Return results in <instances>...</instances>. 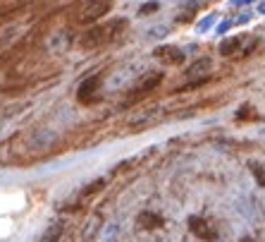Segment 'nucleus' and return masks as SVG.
<instances>
[{
    "label": "nucleus",
    "mask_w": 265,
    "mask_h": 242,
    "mask_svg": "<svg viewBox=\"0 0 265 242\" xmlns=\"http://www.w3.org/2000/svg\"><path fill=\"white\" fill-rule=\"evenodd\" d=\"M81 103H93L101 98V77H89L86 81H81L79 94H77Z\"/></svg>",
    "instance_id": "7ed1b4c3"
},
{
    "label": "nucleus",
    "mask_w": 265,
    "mask_h": 242,
    "mask_svg": "<svg viewBox=\"0 0 265 242\" xmlns=\"http://www.w3.org/2000/svg\"><path fill=\"white\" fill-rule=\"evenodd\" d=\"M103 187H106V180H96V182L89 185V189H84V197H91V194H96V192H101Z\"/></svg>",
    "instance_id": "ddd939ff"
},
{
    "label": "nucleus",
    "mask_w": 265,
    "mask_h": 242,
    "mask_svg": "<svg viewBox=\"0 0 265 242\" xmlns=\"http://www.w3.org/2000/svg\"><path fill=\"white\" fill-rule=\"evenodd\" d=\"M156 58L160 63H165V65H182L186 60L184 51L177 48V46H160V48H156Z\"/></svg>",
    "instance_id": "39448f33"
},
{
    "label": "nucleus",
    "mask_w": 265,
    "mask_h": 242,
    "mask_svg": "<svg viewBox=\"0 0 265 242\" xmlns=\"http://www.w3.org/2000/svg\"><path fill=\"white\" fill-rule=\"evenodd\" d=\"M261 12H265V2H263V5H261Z\"/></svg>",
    "instance_id": "dca6fc26"
},
{
    "label": "nucleus",
    "mask_w": 265,
    "mask_h": 242,
    "mask_svg": "<svg viewBox=\"0 0 265 242\" xmlns=\"http://www.w3.org/2000/svg\"><path fill=\"white\" fill-rule=\"evenodd\" d=\"M258 118V113H256V108L251 106H241L237 113V120H256Z\"/></svg>",
    "instance_id": "f8f14e48"
},
{
    "label": "nucleus",
    "mask_w": 265,
    "mask_h": 242,
    "mask_svg": "<svg viewBox=\"0 0 265 242\" xmlns=\"http://www.w3.org/2000/svg\"><path fill=\"white\" fill-rule=\"evenodd\" d=\"M211 68H212V63L208 60V58H203V60H199V63H194L186 72H189V75H203V72H208Z\"/></svg>",
    "instance_id": "9d476101"
},
{
    "label": "nucleus",
    "mask_w": 265,
    "mask_h": 242,
    "mask_svg": "<svg viewBox=\"0 0 265 242\" xmlns=\"http://www.w3.org/2000/svg\"><path fill=\"white\" fill-rule=\"evenodd\" d=\"M110 5H112L110 0H86L84 7L79 10V14H77V22L79 24H96V22H101V17L110 12Z\"/></svg>",
    "instance_id": "f03ea898"
},
{
    "label": "nucleus",
    "mask_w": 265,
    "mask_h": 242,
    "mask_svg": "<svg viewBox=\"0 0 265 242\" xmlns=\"http://www.w3.org/2000/svg\"><path fill=\"white\" fill-rule=\"evenodd\" d=\"M241 242H256L253 238H241Z\"/></svg>",
    "instance_id": "2eb2a0df"
},
{
    "label": "nucleus",
    "mask_w": 265,
    "mask_h": 242,
    "mask_svg": "<svg viewBox=\"0 0 265 242\" xmlns=\"http://www.w3.org/2000/svg\"><path fill=\"white\" fill-rule=\"evenodd\" d=\"M62 233H65V226H62V223H51L48 230L43 233L41 242H57L60 238H62Z\"/></svg>",
    "instance_id": "6e6552de"
},
{
    "label": "nucleus",
    "mask_w": 265,
    "mask_h": 242,
    "mask_svg": "<svg viewBox=\"0 0 265 242\" xmlns=\"http://www.w3.org/2000/svg\"><path fill=\"white\" fill-rule=\"evenodd\" d=\"M160 84H162V72H146L141 80L134 84V96H141V94H151V91H156Z\"/></svg>",
    "instance_id": "20e7f679"
},
{
    "label": "nucleus",
    "mask_w": 265,
    "mask_h": 242,
    "mask_svg": "<svg viewBox=\"0 0 265 242\" xmlns=\"http://www.w3.org/2000/svg\"><path fill=\"white\" fill-rule=\"evenodd\" d=\"M124 27H127L124 19H112V22H106V24H93L79 36V46L86 48V51H96V48L110 43L119 34V29Z\"/></svg>",
    "instance_id": "f257e3e1"
},
{
    "label": "nucleus",
    "mask_w": 265,
    "mask_h": 242,
    "mask_svg": "<svg viewBox=\"0 0 265 242\" xmlns=\"http://www.w3.org/2000/svg\"><path fill=\"white\" fill-rule=\"evenodd\" d=\"M249 168H251L253 177L258 180V185H261V187H265V165H263V163H256V161H253Z\"/></svg>",
    "instance_id": "9b49d317"
},
{
    "label": "nucleus",
    "mask_w": 265,
    "mask_h": 242,
    "mask_svg": "<svg viewBox=\"0 0 265 242\" xmlns=\"http://www.w3.org/2000/svg\"><path fill=\"white\" fill-rule=\"evenodd\" d=\"M239 46H241V39H225L220 43V55L229 58V55H234L239 51Z\"/></svg>",
    "instance_id": "1a4fd4ad"
},
{
    "label": "nucleus",
    "mask_w": 265,
    "mask_h": 242,
    "mask_svg": "<svg viewBox=\"0 0 265 242\" xmlns=\"http://www.w3.org/2000/svg\"><path fill=\"white\" fill-rule=\"evenodd\" d=\"M189 228H191V233H194L196 238H201V240H206V242H212L215 238H217L215 228H212L206 218H196V216L189 218Z\"/></svg>",
    "instance_id": "423d86ee"
},
{
    "label": "nucleus",
    "mask_w": 265,
    "mask_h": 242,
    "mask_svg": "<svg viewBox=\"0 0 265 242\" xmlns=\"http://www.w3.org/2000/svg\"><path fill=\"white\" fill-rule=\"evenodd\" d=\"M136 223H139L141 228L153 230V228H158L160 223H162V218H160L158 214H153V211H141V214L136 216Z\"/></svg>",
    "instance_id": "0eeeda50"
},
{
    "label": "nucleus",
    "mask_w": 265,
    "mask_h": 242,
    "mask_svg": "<svg viewBox=\"0 0 265 242\" xmlns=\"http://www.w3.org/2000/svg\"><path fill=\"white\" fill-rule=\"evenodd\" d=\"M160 5L158 2H146V5H141V7H139V14H148V12H156V10H158Z\"/></svg>",
    "instance_id": "4468645a"
}]
</instances>
